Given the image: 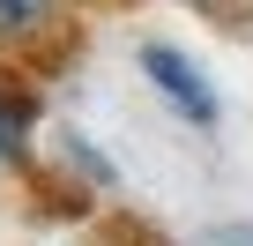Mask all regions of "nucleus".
Here are the masks:
<instances>
[{"label":"nucleus","instance_id":"423d86ee","mask_svg":"<svg viewBox=\"0 0 253 246\" xmlns=\"http://www.w3.org/2000/svg\"><path fill=\"white\" fill-rule=\"evenodd\" d=\"M201 246H253V224H223V231H209Z\"/></svg>","mask_w":253,"mask_h":246},{"label":"nucleus","instance_id":"f257e3e1","mask_svg":"<svg viewBox=\"0 0 253 246\" xmlns=\"http://www.w3.org/2000/svg\"><path fill=\"white\" fill-rule=\"evenodd\" d=\"M142 82L186 119V127H223V97H216V82L201 75V60H186L179 45H142Z\"/></svg>","mask_w":253,"mask_h":246},{"label":"nucleus","instance_id":"39448f33","mask_svg":"<svg viewBox=\"0 0 253 246\" xmlns=\"http://www.w3.org/2000/svg\"><path fill=\"white\" fill-rule=\"evenodd\" d=\"M194 8H201L216 30H253V23H246V0H194Z\"/></svg>","mask_w":253,"mask_h":246},{"label":"nucleus","instance_id":"f03ea898","mask_svg":"<svg viewBox=\"0 0 253 246\" xmlns=\"http://www.w3.org/2000/svg\"><path fill=\"white\" fill-rule=\"evenodd\" d=\"M30 127H38V90L0 75V172H15L30 157Z\"/></svg>","mask_w":253,"mask_h":246},{"label":"nucleus","instance_id":"7ed1b4c3","mask_svg":"<svg viewBox=\"0 0 253 246\" xmlns=\"http://www.w3.org/2000/svg\"><path fill=\"white\" fill-rule=\"evenodd\" d=\"M60 15V0H0V45H30Z\"/></svg>","mask_w":253,"mask_h":246},{"label":"nucleus","instance_id":"20e7f679","mask_svg":"<svg viewBox=\"0 0 253 246\" xmlns=\"http://www.w3.org/2000/svg\"><path fill=\"white\" fill-rule=\"evenodd\" d=\"M60 164H75V172H82L89 187H112V179H119V172H112V164H104V157L89 149V135H75V127L60 135Z\"/></svg>","mask_w":253,"mask_h":246}]
</instances>
